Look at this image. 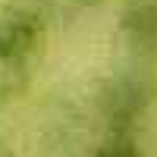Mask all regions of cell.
<instances>
[{"label": "cell", "instance_id": "obj_1", "mask_svg": "<svg viewBox=\"0 0 157 157\" xmlns=\"http://www.w3.org/2000/svg\"><path fill=\"white\" fill-rule=\"evenodd\" d=\"M47 35V22L35 6H3L0 10V66L25 69L32 57L41 50Z\"/></svg>", "mask_w": 157, "mask_h": 157}, {"label": "cell", "instance_id": "obj_2", "mask_svg": "<svg viewBox=\"0 0 157 157\" xmlns=\"http://www.w3.org/2000/svg\"><path fill=\"white\" fill-rule=\"evenodd\" d=\"M120 35L135 54H157V0H129L120 13Z\"/></svg>", "mask_w": 157, "mask_h": 157}, {"label": "cell", "instance_id": "obj_3", "mask_svg": "<svg viewBox=\"0 0 157 157\" xmlns=\"http://www.w3.org/2000/svg\"><path fill=\"white\" fill-rule=\"evenodd\" d=\"M145 104L148 94L135 82H113L101 101L107 129H135V120L145 113Z\"/></svg>", "mask_w": 157, "mask_h": 157}, {"label": "cell", "instance_id": "obj_4", "mask_svg": "<svg viewBox=\"0 0 157 157\" xmlns=\"http://www.w3.org/2000/svg\"><path fill=\"white\" fill-rule=\"evenodd\" d=\"M94 157H141V145L135 129H107Z\"/></svg>", "mask_w": 157, "mask_h": 157}, {"label": "cell", "instance_id": "obj_5", "mask_svg": "<svg viewBox=\"0 0 157 157\" xmlns=\"http://www.w3.org/2000/svg\"><path fill=\"white\" fill-rule=\"evenodd\" d=\"M82 3H98V0H82Z\"/></svg>", "mask_w": 157, "mask_h": 157}, {"label": "cell", "instance_id": "obj_6", "mask_svg": "<svg viewBox=\"0 0 157 157\" xmlns=\"http://www.w3.org/2000/svg\"><path fill=\"white\" fill-rule=\"evenodd\" d=\"M0 157H6V154H3V151H0Z\"/></svg>", "mask_w": 157, "mask_h": 157}]
</instances>
